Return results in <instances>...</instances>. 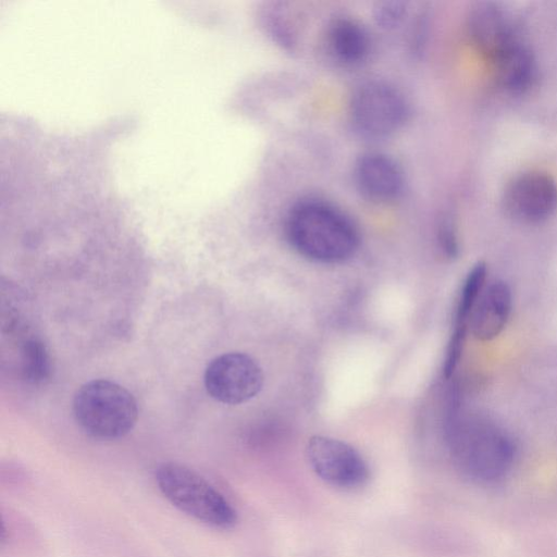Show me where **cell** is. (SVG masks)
<instances>
[{
	"instance_id": "obj_1",
	"label": "cell",
	"mask_w": 557,
	"mask_h": 557,
	"mask_svg": "<svg viewBox=\"0 0 557 557\" xmlns=\"http://www.w3.org/2000/svg\"><path fill=\"white\" fill-rule=\"evenodd\" d=\"M447 445L456 468L478 483H495L510 471L516 446L494 421L480 416L451 418Z\"/></svg>"
},
{
	"instance_id": "obj_2",
	"label": "cell",
	"mask_w": 557,
	"mask_h": 557,
	"mask_svg": "<svg viewBox=\"0 0 557 557\" xmlns=\"http://www.w3.org/2000/svg\"><path fill=\"white\" fill-rule=\"evenodd\" d=\"M285 228L293 248L315 262L347 261L359 247V234L351 221L322 201L297 203L287 215Z\"/></svg>"
},
{
	"instance_id": "obj_3",
	"label": "cell",
	"mask_w": 557,
	"mask_h": 557,
	"mask_svg": "<svg viewBox=\"0 0 557 557\" xmlns=\"http://www.w3.org/2000/svg\"><path fill=\"white\" fill-rule=\"evenodd\" d=\"M73 416L89 436L103 441L125 436L136 424L138 406L133 394L104 379L83 384L74 395Z\"/></svg>"
},
{
	"instance_id": "obj_4",
	"label": "cell",
	"mask_w": 557,
	"mask_h": 557,
	"mask_svg": "<svg viewBox=\"0 0 557 557\" xmlns=\"http://www.w3.org/2000/svg\"><path fill=\"white\" fill-rule=\"evenodd\" d=\"M154 476L163 496L186 515L219 529L236 523L237 515L232 505L196 471L165 462L157 468Z\"/></svg>"
},
{
	"instance_id": "obj_5",
	"label": "cell",
	"mask_w": 557,
	"mask_h": 557,
	"mask_svg": "<svg viewBox=\"0 0 557 557\" xmlns=\"http://www.w3.org/2000/svg\"><path fill=\"white\" fill-rule=\"evenodd\" d=\"M350 121L363 137L380 139L398 131L408 115V106L394 86L379 81L360 85L349 103Z\"/></svg>"
},
{
	"instance_id": "obj_6",
	"label": "cell",
	"mask_w": 557,
	"mask_h": 557,
	"mask_svg": "<svg viewBox=\"0 0 557 557\" xmlns=\"http://www.w3.org/2000/svg\"><path fill=\"white\" fill-rule=\"evenodd\" d=\"M306 457L312 471L331 486L355 490L369 480V467L359 451L337 438L311 436L306 446Z\"/></svg>"
},
{
	"instance_id": "obj_7",
	"label": "cell",
	"mask_w": 557,
	"mask_h": 557,
	"mask_svg": "<svg viewBox=\"0 0 557 557\" xmlns=\"http://www.w3.org/2000/svg\"><path fill=\"white\" fill-rule=\"evenodd\" d=\"M203 380L208 394L225 405L246 403L256 397L263 386L262 369L244 352H226L212 359Z\"/></svg>"
},
{
	"instance_id": "obj_8",
	"label": "cell",
	"mask_w": 557,
	"mask_h": 557,
	"mask_svg": "<svg viewBox=\"0 0 557 557\" xmlns=\"http://www.w3.org/2000/svg\"><path fill=\"white\" fill-rule=\"evenodd\" d=\"M503 207L507 215L523 223H540L557 209V186L540 172H525L513 177L505 188Z\"/></svg>"
},
{
	"instance_id": "obj_9",
	"label": "cell",
	"mask_w": 557,
	"mask_h": 557,
	"mask_svg": "<svg viewBox=\"0 0 557 557\" xmlns=\"http://www.w3.org/2000/svg\"><path fill=\"white\" fill-rule=\"evenodd\" d=\"M354 177L362 195L376 201L397 198L405 183L399 165L381 152L363 153L355 164Z\"/></svg>"
},
{
	"instance_id": "obj_10",
	"label": "cell",
	"mask_w": 557,
	"mask_h": 557,
	"mask_svg": "<svg viewBox=\"0 0 557 557\" xmlns=\"http://www.w3.org/2000/svg\"><path fill=\"white\" fill-rule=\"evenodd\" d=\"M511 304V290L506 282L495 281L485 287L468 322L473 336L482 342L497 337L507 324Z\"/></svg>"
},
{
	"instance_id": "obj_11",
	"label": "cell",
	"mask_w": 557,
	"mask_h": 557,
	"mask_svg": "<svg viewBox=\"0 0 557 557\" xmlns=\"http://www.w3.org/2000/svg\"><path fill=\"white\" fill-rule=\"evenodd\" d=\"M468 30L474 45L491 57L516 38L503 10L493 2H480L468 17Z\"/></svg>"
},
{
	"instance_id": "obj_12",
	"label": "cell",
	"mask_w": 557,
	"mask_h": 557,
	"mask_svg": "<svg viewBox=\"0 0 557 557\" xmlns=\"http://www.w3.org/2000/svg\"><path fill=\"white\" fill-rule=\"evenodd\" d=\"M497 82L507 90H527L535 76L534 59L530 50L517 37L491 57Z\"/></svg>"
},
{
	"instance_id": "obj_13",
	"label": "cell",
	"mask_w": 557,
	"mask_h": 557,
	"mask_svg": "<svg viewBox=\"0 0 557 557\" xmlns=\"http://www.w3.org/2000/svg\"><path fill=\"white\" fill-rule=\"evenodd\" d=\"M327 42L335 58L347 64L362 61L370 48L364 27L348 17L334 20L327 30Z\"/></svg>"
},
{
	"instance_id": "obj_14",
	"label": "cell",
	"mask_w": 557,
	"mask_h": 557,
	"mask_svg": "<svg viewBox=\"0 0 557 557\" xmlns=\"http://www.w3.org/2000/svg\"><path fill=\"white\" fill-rule=\"evenodd\" d=\"M23 377L32 384H42L51 374L52 362L49 350L38 337H28L21 345Z\"/></svg>"
},
{
	"instance_id": "obj_15",
	"label": "cell",
	"mask_w": 557,
	"mask_h": 557,
	"mask_svg": "<svg viewBox=\"0 0 557 557\" xmlns=\"http://www.w3.org/2000/svg\"><path fill=\"white\" fill-rule=\"evenodd\" d=\"M487 268L482 261L468 272L457 304L455 325L468 326L471 311L484 289Z\"/></svg>"
},
{
	"instance_id": "obj_16",
	"label": "cell",
	"mask_w": 557,
	"mask_h": 557,
	"mask_svg": "<svg viewBox=\"0 0 557 557\" xmlns=\"http://www.w3.org/2000/svg\"><path fill=\"white\" fill-rule=\"evenodd\" d=\"M467 329L468 326L466 325H454V331L447 344L443 364V373L446 379H449L454 374L459 363L463 350Z\"/></svg>"
},
{
	"instance_id": "obj_17",
	"label": "cell",
	"mask_w": 557,
	"mask_h": 557,
	"mask_svg": "<svg viewBox=\"0 0 557 557\" xmlns=\"http://www.w3.org/2000/svg\"><path fill=\"white\" fill-rule=\"evenodd\" d=\"M406 15V4L404 2L391 1L379 3L375 9V20L381 27L395 28Z\"/></svg>"
},
{
	"instance_id": "obj_18",
	"label": "cell",
	"mask_w": 557,
	"mask_h": 557,
	"mask_svg": "<svg viewBox=\"0 0 557 557\" xmlns=\"http://www.w3.org/2000/svg\"><path fill=\"white\" fill-rule=\"evenodd\" d=\"M438 240L443 252L448 258H456L459 252V245L455 230L450 222L445 221L438 232Z\"/></svg>"
}]
</instances>
